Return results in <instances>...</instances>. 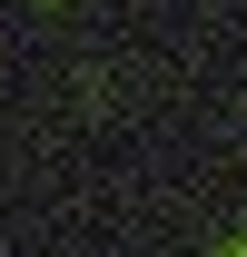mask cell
Here are the masks:
<instances>
[{
  "instance_id": "obj_1",
  "label": "cell",
  "mask_w": 247,
  "mask_h": 257,
  "mask_svg": "<svg viewBox=\"0 0 247 257\" xmlns=\"http://www.w3.org/2000/svg\"><path fill=\"white\" fill-rule=\"evenodd\" d=\"M237 257H247V247H237Z\"/></svg>"
}]
</instances>
